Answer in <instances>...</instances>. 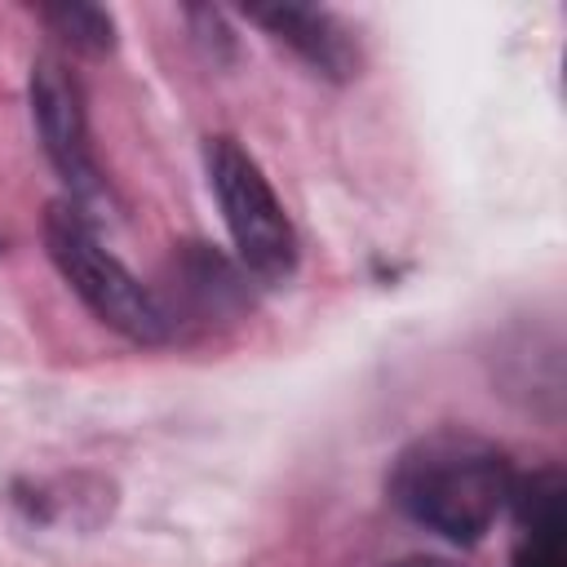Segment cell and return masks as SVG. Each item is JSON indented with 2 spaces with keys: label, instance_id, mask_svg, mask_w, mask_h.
Segmentation results:
<instances>
[{
  "label": "cell",
  "instance_id": "7",
  "mask_svg": "<svg viewBox=\"0 0 567 567\" xmlns=\"http://www.w3.org/2000/svg\"><path fill=\"white\" fill-rule=\"evenodd\" d=\"M40 22L62 40L71 44L75 53H106L111 40H115V27H111V13L97 9V4H40Z\"/></svg>",
  "mask_w": 567,
  "mask_h": 567
},
{
  "label": "cell",
  "instance_id": "5",
  "mask_svg": "<svg viewBox=\"0 0 567 567\" xmlns=\"http://www.w3.org/2000/svg\"><path fill=\"white\" fill-rule=\"evenodd\" d=\"M563 496L567 483L558 470H536L532 478H514V567H567L563 563Z\"/></svg>",
  "mask_w": 567,
  "mask_h": 567
},
{
  "label": "cell",
  "instance_id": "2",
  "mask_svg": "<svg viewBox=\"0 0 567 567\" xmlns=\"http://www.w3.org/2000/svg\"><path fill=\"white\" fill-rule=\"evenodd\" d=\"M44 248L58 275L71 284V292L106 328H115L137 346H159L168 337V310L115 252L102 248L80 204H53L44 213Z\"/></svg>",
  "mask_w": 567,
  "mask_h": 567
},
{
  "label": "cell",
  "instance_id": "3",
  "mask_svg": "<svg viewBox=\"0 0 567 567\" xmlns=\"http://www.w3.org/2000/svg\"><path fill=\"white\" fill-rule=\"evenodd\" d=\"M204 168H208V186L217 195L221 221L230 230V244H235L244 270L257 275L261 284H284L297 270V235H292V221H288L284 204L275 199L261 164L239 142L208 137Z\"/></svg>",
  "mask_w": 567,
  "mask_h": 567
},
{
  "label": "cell",
  "instance_id": "1",
  "mask_svg": "<svg viewBox=\"0 0 567 567\" xmlns=\"http://www.w3.org/2000/svg\"><path fill=\"white\" fill-rule=\"evenodd\" d=\"M509 456L470 430H430L412 439L390 470V501L452 545H474L509 505Z\"/></svg>",
  "mask_w": 567,
  "mask_h": 567
},
{
  "label": "cell",
  "instance_id": "8",
  "mask_svg": "<svg viewBox=\"0 0 567 567\" xmlns=\"http://www.w3.org/2000/svg\"><path fill=\"white\" fill-rule=\"evenodd\" d=\"M390 567H452L443 558H403V563H390Z\"/></svg>",
  "mask_w": 567,
  "mask_h": 567
},
{
  "label": "cell",
  "instance_id": "4",
  "mask_svg": "<svg viewBox=\"0 0 567 567\" xmlns=\"http://www.w3.org/2000/svg\"><path fill=\"white\" fill-rule=\"evenodd\" d=\"M31 120L40 133V146L49 155V164L58 168V177L66 182V190L75 199L97 190V159L89 146V115H84V93L75 84V75L66 71V62L58 58H35L31 66Z\"/></svg>",
  "mask_w": 567,
  "mask_h": 567
},
{
  "label": "cell",
  "instance_id": "6",
  "mask_svg": "<svg viewBox=\"0 0 567 567\" xmlns=\"http://www.w3.org/2000/svg\"><path fill=\"white\" fill-rule=\"evenodd\" d=\"M252 22H261L270 35H279L284 44H292L315 71L346 80L359 66V53L350 44V35L337 27L332 13L323 9H301V4H279V9H252Z\"/></svg>",
  "mask_w": 567,
  "mask_h": 567
}]
</instances>
